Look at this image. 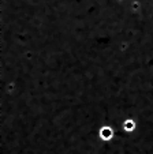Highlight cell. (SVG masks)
<instances>
[{"instance_id":"obj_2","label":"cell","mask_w":153,"mask_h":154,"mask_svg":"<svg viewBox=\"0 0 153 154\" xmlns=\"http://www.w3.org/2000/svg\"><path fill=\"white\" fill-rule=\"evenodd\" d=\"M137 127H138V125H137V122L134 119H126L122 123V130H123L126 134H133V132H135Z\"/></svg>"},{"instance_id":"obj_1","label":"cell","mask_w":153,"mask_h":154,"mask_svg":"<svg viewBox=\"0 0 153 154\" xmlns=\"http://www.w3.org/2000/svg\"><path fill=\"white\" fill-rule=\"evenodd\" d=\"M115 135H116L115 128L110 124H104L98 128V138H100V140H103V142L108 143V142H111V140H113Z\"/></svg>"}]
</instances>
